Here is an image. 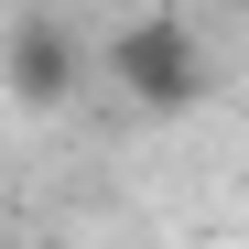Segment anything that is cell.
<instances>
[{"mask_svg": "<svg viewBox=\"0 0 249 249\" xmlns=\"http://www.w3.org/2000/svg\"><path fill=\"white\" fill-rule=\"evenodd\" d=\"M108 87L130 98L141 119H184L206 98V44H195V22L184 11H130L108 33Z\"/></svg>", "mask_w": 249, "mask_h": 249, "instance_id": "6da1fadb", "label": "cell"}, {"mask_svg": "<svg viewBox=\"0 0 249 249\" xmlns=\"http://www.w3.org/2000/svg\"><path fill=\"white\" fill-rule=\"evenodd\" d=\"M76 76H87L76 33H65L54 11H22V22H11V44H0V87H11L33 119H54V108L76 98Z\"/></svg>", "mask_w": 249, "mask_h": 249, "instance_id": "7a4b0ae2", "label": "cell"}, {"mask_svg": "<svg viewBox=\"0 0 249 249\" xmlns=\"http://www.w3.org/2000/svg\"><path fill=\"white\" fill-rule=\"evenodd\" d=\"M0 249H11V228H0Z\"/></svg>", "mask_w": 249, "mask_h": 249, "instance_id": "3957f363", "label": "cell"}]
</instances>
